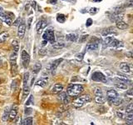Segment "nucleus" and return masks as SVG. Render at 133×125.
<instances>
[{
  "label": "nucleus",
  "instance_id": "obj_30",
  "mask_svg": "<svg viewBox=\"0 0 133 125\" xmlns=\"http://www.w3.org/2000/svg\"><path fill=\"white\" fill-rule=\"evenodd\" d=\"M33 123V118H27L25 119L21 123V124L22 125H32Z\"/></svg>",
  "mask_w": 133,
  "mask_h": 125
},
{
  "label": "nucleus",
  "instance_id": "obj_25",
  "mask_svg": "<svg viewBox=\"0 0 133 125\" xmlns=\"http://www.w3.org/2000/svg\"><path fill=\"white\" fill-rule=\"evenodd\" d=\"M41 69H42V64H41L40 63H36L35 64L33 65V72L34 73V74H38V72L40 71Z\"/></svg>",
  "mask_w": 133,
  "mask_h": 125
},
{
  "label": "nucleus",
  "instance_id": "obj_46",
  "mask_svg": "<svg viewBox=\"0 0 133 125\" xmlns=\"http://www.w3.org/2000/svg\"><path fill=\"white\" fill-rule=\"evenodd\" d=\"M116 114H117L118 117L121 118V119H123V118H124V114H123L122 113H121V112H117V113H116Z\"/></svg>",
  "mask_w": 133,
  "mask_h": 125
},
{
  "label": "nucleus",
  "instance_id": "obj_31",
  "mask_svg": "<svg viewBox=\"0 0 133 125\" xmlns=\"http://www.w3.org/2000/svg\"><path fill=\"white\" fill-rule=\"evenodd\" d=\"M57 21L63 24V23L66 21V16L64 14H62V13L61 14L59 13V14H58V16H57Z\"/></svg>",
  "mask_w": 133,
  "mask_h": 125
},
{
  "label": "nucleus",
  "instance_id": "obj_37",
  "mask_svg": "<svg viewBox=\"0 0 133 125\" xmlns=\"http://www.w3.org/2000/svg\"><path fill=\"white\" fill-rule=\"evenodd\" d=\"M28 78H29V73H26V74H24V76H23V84H27V81H28Z\"/></svg>",
  "mask_w": 133,
  "mask_h": 125
},
{
  "label": "nucleus",
  "instance_id": "obj_45",
  "mask_svg": "<svg viewBox=\"0 0 133 125\" xmlns=\"http://www.w3.org/2000/svg\"><path fill=\"white\" fill-rule=\"evenodd\" d=\"M132 0H127V2H126V6L127 7H132Z\"/></svg>",
  "mask_w": 133,
  "mask_h": 125
},
{
  "label": "nucleus",
  "instance_id": "obj_10",
  "mask_svg": "<svg viewBox=\"0 0 133 125\" xmlns=\"http://www.w3.org/2000/svg\"><path fill=\"white\" fill-rule=\"evenodd\" d=\"M99 43H100V39H98L97 38H94L89 42V44H88V46H87L86 49H89V50L97 49L98 47H99Z\"/></svg>",
  "mask_w": 133,
  "mask_h": 125
},
{
  "label": "nucleus",
  "instance_id": "obj_48",
  "mask_svg": "<svg viewBox=\"0 0 133 125\" xmlns=\"http://www.w3.org/2000/svg\"><path fill=\"white\" fill-rule=\"evenodd\" d=\"M31 5H32V7H33V8H35V6H36V2H35V1H33V2H32V3H31Z\"/></svg>",
  "mask_w": 133,
  "mask_h": 125
},
{
  "label": "nucleus",
  "instance_id": "obj_5",
  "mask_svg": "<svg viewBox=\"0 0 133 125\" xmlns=\"http://www.w3.org/2000/svg\"><path fill=\"white\" fill-rule=\"evenodd\" d=\"M94 99H95L96 103L98 104H103L105 102H106V99H105L104 94H103V93H102V90L101 89V88H97V89H96L95 98H94Z\"/></svg>",
  "mask_w": 133,
  "mask_h": 125
},
{
  "label": "nucleus",
  "instance_id": "obj_23",
  "mask_svg": "<svg viewBox=\"0 0 133 125\" xmlns=\"http://www.w3.org/2000/svg\"><path fill=\"white\" fill-rule=\"evenodd\" d=\"M77 38H78V36L76 33H69L66 36V39L67 41H71V42H76L77 40Z\"/></svg>",
  "mask_w": 133,
  "mask_h": 125
},
{
  "label": "nucleus",
  "instance_id": "obj_34",
  "mask_svg": "<svg viewBox=\"0 0 133 125\" xmlns=\"http://www.w3.org/2000/svg\"><path fill=\"white\" fill-rule=\"evenodd\" d=\"M8 115H9V108H5V110H4V113L3 114V121H7L8 119Z\"/></svg>",
  "mask_w": 133,
  "mask_h": 125
},
{
  "label": "nucleus",
  "instance_id": "obj_18",
  "mask_svg": "<svg viewBox=\"0 0 133 125\" xmlns=\"http://www.w3.org/2000/svg\"><path fill=\"white\" fill-rule=\"evenodd\" d=\"M17 113H18V107H14L12 109L9 111V115H8V119L10 121H13L16 117H17Z\"/></svg>",
  "mask_w": 133,
  "mask_h": 125
},
{
  "label": "nucleus",
  "instance_id": "obj_14",
  "mask_svg": "<svg viewBox=\"0 0 133 125\" xmlns=\"http://www.w3.org/2000/svg\"><path fill=\"white\" fill-rule=\"evenodd\" d=\"M25 32H26V25L25 24H21L18 26V37L22 39L25 35Z\"/></svg>",
  "mask_w": 133,
  "mask_h": 125
},
{
  "label": "nucleus",
  "instance_id": "obj_6",
  "mask_svg": "<svg viewBox=\"0 0 133 125\" xmlns=\"http://www.w3.org/2000/svg\"><path fill=\"white\" fill-rule=\"evenodd\" d=\"M43 38L47 42H50L51 44H53L55 42V35H54V32L52 29H47L44 33L43 35Z\"/></svg>",
  "mask_w": 133,
  "mask_h": 125
},
{
  "label": "nucleus",
  "instance_id": "obj_22",
  "mask_svg": "<svg viewBox=\"0 0 133 125\" xmlns=\"http://www.w3.org/2000/svg\"><path fill=\"white\" fill-rule=\"evenodd\" d=\"M47 82H48V78H42L36 83L37 86H40V87H45L47 85Z\"/></svg>",
  "mask_w": 133,
  "mask_h": 125
},
{
  "label": "nucleus",
  "instance_id": "obj_29",
  "mask_svg": "<svg viewBox=\"0 0 133 125\" xmlns=\"http://www.w3.org/2000/svg\"><path fill=\"white\" fill-rule=\"evenodd\" d=\"M111 103H113L114 105H120V104L122 103V99H121V98H119V96L117 98H116V99H112L111 100Z\"/></svg>",
  "mask_w": 133,
  "mask_h": 125
},
{
  "label": "nucleus",
  "instance_id": "obj_20",
  "mask_svg": "<svg viewBox=\"0 0 133 125\" xmlns=\"http://www.w3.org/2000/svg\"><path fill=\"white\" fill-rule=\"evenodd\" d=\"M116 28L121 30H124V29L128 28V25L127 23H125L123 20H119V21L116 22Z\"/></svg>",
  "mask_w": 133,
  "mask_h": 125
},
{
  "label": "nucleus",
  "instance_id": "obj_35",
  "mask_svg": "<svg viewBox=\"0 0 133 125\" xmlns=\"http://www.w3.org/2000/svg\"><path fill=\"white\" fill-rule=\"evenodd\" d=\"M132 112H133V103H130L127 106V108H126V113H132Z\"/></svg>",
  "mask_w": 133,
  "mask_h": 125
},
{
  "label": "nucleus",
  "instance_id": "obj_51",
  "mask_svg": "<svg viewBox=\"0 0 133 125\" xmlns=\"http://www.w3.org/2000/svg\"><path fill=\"white\" fill-rule=\"evenodd\" d=\"M3 8H2V7H0V13H1L2 12H3Z\"/></svg>",
  "mask_w": 133,
  "mask_h": 125
},
{
  "label": "nucleus",
  "instance_id": "obj_16",
  "mask_svg": "<svg viewBox=\"0 0 133 125\" xmlns=\"http://www.w3.org/2000/svg\"><path fill=\"white\" fill-rule=\"evenodd\" d=\"M107 99H108L109 101H111V100L116 99V98H117L119 96L117 92L114 89H109L107 91Z\"/></svg>",
  "mask_w": 133,
  "mask_h": 125
},
{
  "label": "nucleus",
  "instance_id": "obj_1",
  "mask_svg": "<svg viewBox=\"0 0 133 125\" xmlns=\"http://www.w3.org/2000/svg\"><path fill=\"white\" fill-rule=\"evenodd\" d=\"M84 90L82 84H70L66 88V94L71 97H77Z\"/></svg>",
  "mask_w": 133,
  "mask_h": 125
},
{
  "label": "nucleus",
  "instance_id": "obj_9",
  "mask_svg": "<svg viewBox=\"0 0 133 125\" xmlns=\"http://www.w3.org/2000/svg\"><path fill=\"white\" fill-rule=\"evenodd\" d=\"M21 58H22V66H23L25 69H27V66L29 65V63H30V56H29V54L27 53V51L23 50V51L22 52Z\"/></svg>",
  "mask_w": 133,
  "mask_h": 125
},
{
  "label": "nucleus",
  "instance_id": "obj_4",
  "mask_svg": "<svg viewBox=\"0 0 133 125\" xmlns=\"http://www.w3.org/2000/svg\"><path fill=\"white\" fill-rule=\"evenodd\" d=\"M123 16H124V10L121 7H119V8H116L113 10L112 14L110 16V19L111 21L117 22L119 20L123 19Z\"/></svg>",
  "mask_w": 133,
  "mask_h": 125
},
{
  "label": "nucleus",
  "instance_id": "obj_13",
  "mask_svg": "<svg viewBox=\"0 0 133 125\" xmlns=\"http://www.w3.org/2000/svg\"><path fill=\"white\" fill-rule=\"evenodd\" d=\"M47 21H46L45 19L40 20V21L38 23V24H37V32H38V33H42L43 29L47 27Z\"/></svg>",
  "mask_w": 133,
  "mask_h": 125
},
{
  "label": "nucleus",
  "instance_id": "obj_47",
  "mask_svg": "<svg viewBox=\"0 0 133 125\" xmlns=\"http://www.w3.org/2000/svg\"><path fill=\"white\" fill-rule=\"evenodd\" d=\"M57 0H49V3L51 4H56L57 3Z\"/></svg>",
  "mask_w": 133,
  "mask_h": 125
},
{
  "label": "nucleus",
  "instance_id": "obj_38",
  "mask_svg": "<svg viewBox=\"0 0 133 125\" xmlns=\"http://www.w3.org/2000/svg\"><path fill=\"white\" fill-rule=\"evenodd\" d=\"M97 12H98V8H95V7L89 9V13H90L91 14H96V13H97Z\"/></svg>",
  "mask_w": 133,
  "mask_h": 125
},
{
  "label": "nucleus",
  "instance_id": "obj_39",
  "mask_svg": "<svg viewBox=\"0 0 133 125\" xmlns=\"http://www.w3.org/2000/svg\"><path fill=\"white\" fill-rule=\"evenodd\" d=\"M32 21H33V18H29L28 20H27V27L26 28L27 29H30L31 28V24H32Z\"/></svg>",
  "mask_w": 133,
  "mask_h": 125
},
{
  "label": "nucleus",
  "instance_id": "obj_26",
  "mask_svg": "<svg viewBox=\"0 0 133 125\" xmlns=\"http://www.w3.org/2000/svg\"><path fill=\"white\" fill-rule=\"evenodd\" d=\"M115 86L116 88H120V89H122V90H125L127 88V84L125 83H121V82H116L115 83Z\"/></svg>",
  "mask_w": 133,
  "mask_h": 125
},
{
  "label": "nucleus",
  "instance_id": "obj_8",
  "mask_svg": "<svg viewBox=\"0 0 133 125\" xmlns=\"http://www.w3.org/2000/svg\"><path fill=\"white\" fill-rule=\"evenodd\" d=\"M91 79L96 82H102V83H107V79L104 74L101 72H95L93 73L92 76H91Z\"/></svg>",
  "mask_w": 133,
  "mask_h": 125
},
{
  "label": "nucleus",
  "instance_id": "obj_53",
  "mask_svg": "<svg viewBox=\"0 0 133 125\" xmlns=\"http://www.w3.org/2000/svg\"><path fill=\"white\" fill-rule=\"evenodd\" d=\"M1 64H2V59L0 58V65H1Z\"/></svg>",
  "mask_w": 133,
  "mask_h": 125
},
{
  "label": "nucleus",
  "instance_id": "obj_11",
  "mask_svg": "<svg viewBox=\"0 0 133 125\" xmlns=\"http://www.w3.org/2000/svg\"><path fill=\"white\" fill-rule=\"evenodd\" d=\"M0 19H1V21H3V23H5L7 25H8V26H11V25H13V20L11 19L10 17L8 16V13L4 12L3 11L1 13H0Z\"/></svg>",
  "mask_w": 133,
  "mask_h": 125
},
{
  "label": "nucleus",
  "instance_id": "obj_50",
  "mask_svg": "<svg viewBox=\"0 0 133 125\" xmlns=\"http://www.w3.org/2000/svg\"><path fill=\"white\" fill-rule=\"evenodd\" d=\"M47 41H46V40H43V46H44V45H46V44H47Z\"/></svg>",
  "mask_w": 133,
  "mask_h": 125
},
{
  "label": "nucleus",
  "instance_id": "obj_41",
  "mask_svg": "<svg viewBox=\"0 0 133 125\" xmlns=\"http://www.w3.org/2000/svg\"><path fill=\"white\" fill-rule=\"evenodd\" d=\"M88 35H82V37H81V38L79 39V42H80V43L85 42V41L87 40V38H88Z\"/></svg>",
  "mask_w": 133,
  "mask_h": 125
},
{
  "label": "nucleus",
  "instance_id": "obj_12",
  "mask_svg": "<svg viewBox=\"0 0 133 125\" xmlns=\"http://www.w3.org/2000/svg\"><path fill=\"white\" fill-rule=\"evenodd\" d=\"M63 58H58V59H56V60H54L53 62L52 63H51L49 64V66H48V68L47 69H47V70H49V71H54L55 69L58 68V66L60 64V63L63 62Z\"/></svg>",
  "mask_w": 133,
  "mask_h": 125
},
{
  "label": "nucleus",
  "instance_id": "obj_27",
  "mask_svg": "<svg viewBox=\"0 0 133 125\" xmlns=\"http://www.w3.org/2000/svg\"><path fill=\"white\" fill-rule=\"evenodd\" d=\"M9 37V34L8 33H0V44L1 43H3L8 39Z\"/></svg>",
  "mask_w": 133,
  "mask_h": 125
},
{
  "label": "nucleus",
  "instance_id": "obj_24",
  "mask_svg": "<svg viewBox=\"0 0 133 125\" xmlns=\"http://www.w3.org/2000/svg\"><path fill=\"white\" fill-rule=\"evenodd\" d=\"M52 47L56 49H61L65 47V44H64L63 42H60V41H58V42H54L53 44H52Z\"/></svg>",
  "mask_w": 133,
  "mask_h": 125
},
{
  "label": "nucleus",
  "instance_id": "obj_33",
  "mask_svg": "<svg viewBox=\"0 0 133 125\" xmlns=\"http://www.w3.org/2000/svg\"><path fill=\"white\" fill-rule=\"evenodd\" d=\"M12 44H13V52L18 53V49H19V44H18V41L17 40H13L12 42Z\"/></svg>",
  "mask_w": 133,
  "mask_h": 125
},
{
  "label": "nucleus",
  "instance_id": "obj_54",
  "mask_svg": "<svg viewBox=\"0 0 133 125\" xmlns=\"http://www.w3.org/2000/svg\"><path fill=\"white\" fill-rule=\"evenodd\" d=\"M1 27H2V26H1V24H0V28H1Z\"/></svg>",
  "mask_w": 133,
  "mask_h": 125
},
{
  "label": "nucleus",
  "instance_id": "obj_21",
  "mask_svg": "<svg viewBox=\"0 0 133 125\" xmlns=\"http://www.w3.org/2000/svg\"><path fill=\"white\" fill-rule=\"evenodd\" d=\"M119 67H120L121 71H122L123 73H129L131 71L130 66L127 63H121Z\"/></svg>",
  "mask_w": 133,
  "mask_h": 125
},
{
  "label": "nucleus",
  "instance_id": "obj_49",
  "mask_svg": "<svg viewBox=\"0 0 133 125\" xmlns=\"http://www.w3.org/2000/svg\"><path fill=\"white\" fill-rule=\"evenodd\" d=\"M20 19H20V18H18V19L17 20H16L15 22H14V25H18V24H19V23H18V22L20 21Z\"/></svg>",
  "mask_w": 133,
  "mask_h": 125
},
{
  "label": "nucleus",
  "instance_id": "obj_3",
  "mask_svg": "<svg viewBox=\"0 0 133 125\" xmlns=\"http://www.w3.org/2000/svg\"><path fill=\"white\" fill-rule=\"evenodd\" d=\"M91 101V97L90 95L86 94V95H82V96L77 98V99L73 101V107L76 108H79L84 105L85 103H88L89 102Z\"/></svg>",
  "mask_w": 133,
  "mask_h": 125
},
{
  "label": "nucleus",
  "instance_id": "obj_19",
  "mask_svg": "<svg viewBox=\"0 0 133 125\" xmlns=\"http://www.w3.org/2000/svg\"><path fill=\"white\" fill-rule=\"evenodd\" d=\"M58 98L59 99L61 100L62 102H63V103L65 104H67L68 103H69V97H68V94H66V93H59V95H58Z\"/></svg>",
  "mask_w": 133,
  "mask_h": 125
},
{
  "label": "nucleus",
  "instance_id": "obj_32",
  "mask_svg": "<svg viewBox=\"0 0 133 125\" xmlns=\"http://www.w3.org/2000/svg\"><path fill=\"white\" fill-rule=\"evenodd\" d=\"M29 92H30V88H29L27 83L23 84V98H26L29 94Z\"/></svg>",
  "mask_w": 133,
  "mask_h": 125
},
{
  "label": "nucleus",
  "instance_id": "obj_7",
  "mask_svg": "<svg viewBox=\"0 0 133 125\" xmlns=\"http://www.w3.org/2000/svg\"><path fill=\"white\" fill-rule=\"evenodd\" d=\"M17 54L18 53L13 52L10 57V64H11V69H12V74H15L17 72Z\"/></svg>",
  "mask_w": 133,
  "mask_h": 125
},
{
  "label": "nucleus",
  "instance_id": "obj_2",
  "mask_svg": "<svg viewBox=\"0 0 133 125\" xmlns=\"http://www.w3.org/2000/svg\"><path fill=\"white\" fill-rule=\"evenodd\" d=\"M103 44L105 47H111V48H117L122 47L123 44L114 37H103Z\"/></svg>",
  "mask_w": 133,
  "mask_h": 125
},
{
  "label": "nucleus",
  "instance_id": "obj_44",
  "mask_svg": "<svg viewBox=\"0 0 133 125\" xmlns=\"http://www.w3.org/2000/svg\"><path fill=\"white\" fill-rule=\"evenodd\" d=\"M32 100H33V96H30V97H29V99L27 100L26 106H28V105H30V104L32 103Z\"/></svg>",
  "mask_w": 133,
  "mask_h": 125
},
{
  "label": "nucleus",
  "instance_id": "obj_28",
  "mask_svg": "<svg viewBox=\"0 0 133 125\" xmlns=\"http://www.w3.org/2000/svg\"><path fill=\"white\" fill-rule=\"evenodd\" d=\"M127 124H133V112L128 113L127 115Z\"/></svg>",
  "mask_w": 133,
  "mask_h": 125
},
{
  "label": "nucleus",
  "instance_id": "obj_17",
  "mask_svg": "<svg viewBox=\"0 0 133 125\" xmlns=\"http://www.w3.org/2000/svg\"><path fill=\"white\" fill-rule=\"evenodd\" d=\"M63 89V84H60V83H57L55 84L53 87L52 88V93L54 94H58L59 93H61Z\"/></svg>",
  "mask_w": 133,
  "mask_h": 125
},
{
  "label": "nucleus",
  "instance_id": "obj_55",
  "mask_svg": "<svg viewBox=\"0 0 133 125\" xmlns=\"http://www.w3.org/2000/svg\"><path fill=\"white\" fill-rule=\"evenodd\" d=\"M0 81H1V80H0Z\"/></svg>",
  "mask_w": 133,
  "mask_h": 125
},
{
  "label": "nucleus",
  "instance_id": "obj_40",
  "mask_svg": "<svg viewBox=\"0 0 133 125\" xmlns=\"http://www.w3.org/2000/svg\"><path fill=\"white\" fill-rule=\"evenodd\" d=\"M126 96H127V97H129V98H132L133 97V90L132 89H129V90H127V94H126Z\"/></svg>",
  "mask_w": 133,
  "mask_h": 125
},
{
  "label": "nucleus",
  "instance_id": "obj_42",
  "mask_svg": "<svg viewBox=\"0 0 133 125\" xmlns=\"http://www.w3.org/2000/svg\"><path fill=\"white\" fill-rule=\"evenodd\" d=\"M31 113H32V108H25V114L26 115H30Z\"/></svg>",
  "mask_w": 133,
  "mask_h": 125
},
{
  "label": "nucleus",
  "instance_id": "obj_15",
  "mask_svg": "<svg viewBox=\"0 0 133 125\" xmlns=\"http://www.w3.org/2000/svg\"><path fill=\"white\" fill-rule=\"evenodd\" d=\"M113 29L112 28L105 29V30L102 32V37H114L115 35H116V32L114 31Z\"/></svg>",
  "mask_w": 133,
  "mask_h": 125
},
{
  "label": "nucleus",
  "instance_id": "obj_52",
  "mask_svg": "<svg viewBox=\"0 0 133 125\" xmlns=\"http://www.w3.org/2000/svg\"><path fill=\"white\" fill-rule=\"evenodd\" d=\"M94 2H96V3H97V2H101V1H102V0H93Z\"/></svg>",
  "mask_w": 133,
  "mask_h": 125
},
{
  "label": "nucleus",
  "instance_id": "obj_43",
  "mask_svg": "<svg viewBox=\"0 0 133 125\" xmlns=\"http://www.w3.org/2000/svg\"><path fill=\"white\" fill-rule=\"evenodd\" d=\"M91 24H92V19H88V20H87V22H86V26L87 27H90Z\"/></svg>",
  "mask_w": 133,
  "mask_h": 125
},
{
  "label": "nucleus",
  "instance_id": "obj_36",
  "mask_svg": "<svg viewBox=\"0 0 133 125\" xmlns=\"http://www.w3.org/2000/svg\"><path fill=\"white\" fill-rule=\"evenodd\" d=\"M84 54H85V51L82 52V53H77V55H76V58H77L78 61H82V58H83V57H84Z\"/></svg>",
  "mask_w": 133,
  "mask_h": 125
}]
</instances>
